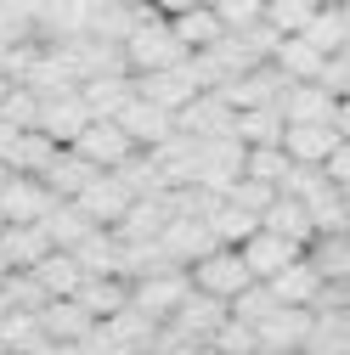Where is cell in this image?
<instances>
[{
	"label": "cell",
	"instance_id": "cell-20",
	"mask_svg": "<svg viewBox=\"0 0 350 355\" xmlns=\"http://www.w3.org/2000/svg\"><path fill=\"white\" fill-rule=\"evenodd\" d=\"M79 96L91 102L97 119H119L130 102H136V73H97V79L79 85Z\"/></svg>",
	"mask_w": 350,
	"mask_h": 355
},
{
	"label": "cell",
	"instance_id": "cell-31",
	"mask_svg": "<svg viewBox=\"0 0 350 355\" xmlns=\"http://www.w3.org/2000/svg\"><path fill=\"white\" fill-rule=\"evenodd\" d=\"M305 40H311L322 57H339V51L350 46V12H344V6H322V12L311 17V28H305Z\"/></svg>",
	"mask_w": 350,
	"mask_h": 355
},
{
	"label": "cell",
	"instance_id": "cell-10",
	"mask_svg": "<svg viewBox=\"0 0 350 355\" xmlns=\"http://www.w3.org/2000/svg\"><path fill=\"white\" fill-rule=\"evenodd\" d=\"M158 243H164V254L181 265V271H192L198 259H209V254H221V248H226L221 237H215L209 220H169V232H164Z\"/></svg>",
	"mask_w": 350,
	"mask_h": 355
},
{
	"label": "cell",
	"instance_id": "cell-17",
	"mask_svg": "<svg viewBox=\"0 0 350 355\" xmlns=\"http://www.w3.org/2000/svg\"><path fill=\"white\" fill-rule=\"evenodd\" d=\"M333 147H339V130L333 124H288L283 130V153L294 164H305V169H322L333 158Z\"/></svg>",
	"mask_w": 350,
	"mask_h": 355
},
{
	"label": "cell",
	"instance_id": "cell-59",
	"mask_svg": "<svg viewBox=\"0 0 350 355\" xmlns=\"http://www.w3.org/2000/svg\"><path fill=\"white\" fill-rule=\"evenodd\" d=\"M0 232H6V214H0Z\"/></svg>",
	"mask_w": 350,
	"mask_h": 355
},
{
	"label": "cell",
	"instance_id": "cell-40",
	"mask_svg": "<svg viewBox=\"0 0 350 355\" xmlns=\"http://www.w3.org/2000/svg\"><path fill=\"white\" fill-rule=\"evenodd\" d=\"M0 119H6L12 130H40V96L28 91V85H12V96L0 102Z\"/></svg>",
	"mask_w": 350,
	"mask_h": 355
},
{
	"label": "cell",
	"instance_id": "cell-6",
	"mask_svg": "<svg viewBox=\"0 0 350 355\" xmlns=\"http://www.w3.org/2000/svg\"><path fill=\"white\" fill-rule=\"evenodd\" d=\"M192 299V271H181V265H175V271H158V277H142L136 282V310H147L153 322H169L175 310H181Z\"/></svg>",
	"mask_w": 350,
	"mask_h": 355
},
{
	"label": "cell",
	"instance_id": "cell-34",
	"mask_svg": "<svg viewBox=\"0 0 350 355\" xmlns=\"http://www.w3.org/2000/svg\"><path fill=\"white\" fill-rule=\"evenodd\" d=\"M209 226H215V237H221L226 248H243V243H249V237L260 232V214H249V209H238V203L226 198L221 209L209 214Z\"/></svg>",
	"mask_w": 350,
	"mask_h": 355
},
{
	"label": "cell",
	"instance_id": "cell-54",
	"mask_svg": "<svg viewBox=\"0 0 350 355\" xmlns=\"http://www.w3.org/2000/svg\"><path fill=\"white\" fill-rule=\"evenodd\" d=\"M322 6H344V12H350V0H322Z\"/></svg>",
	"mask_w": 350,
	"mask_h": 355
},
{
	"label": "cell",
	"instance_id": "cell-33",
	"mask_svg": "<svg viewBox=\"0 0 350 355\" xmlns=\"http://www.w3.org/2000/svg\"><path fill=\"white\" fill-rule=\"evenodd\" d=\"M40 226L51 232V243H57V248H79L85 237L97 232L91 220H85V209H79V203H57V209H51L46 220H40Z\"/></svg>",
	"mask_w": 350,
	"mask_h": 355
},
{
	"label": "cell",
	"instance_id": "cell-39",
	"mask_svg": "<svg viewBox=\"0 0 350 355\" xmlns=\"http://www.w3.org/2000/svg\"><path fill=\"white\" fill-rule=\"evenodd\" d=\"M0 288H6L12 310H34V316H40V310L51 304V293L40 288V277H34V271H6V282H0Z\"/></svg>",
	"mask_w": 350,
	"mask_h": 355
},
{
	"label": "cell",
	"instance_id": "cell-18",
	"mask_svg": "<svg viewBox=\"0 0 350 355\" xmlns=\"http://www.w3.org/2000/svg\"><path fill=\"white\" fill-rule=\"evenodd\" d=\"M40 327H46V338H62V344H85L102 322L85 310L79 299H51L46 310H40Z\"/></svg>",
	"mask_w": 350,
	"mask_h": 355
},
{
	"label": "cell",
	"instance_id": "cell-1",
	"mask_svg": "<svg viewBox=\"0 0 350 355\" xmlns=\"http://www.w3.org/2000/svg\"><path fill=\"white\" fill-rule=\"evenodd\" d=\"M192 51L181 46V34H175V23L147 0V12H142V23L130 28V40H124V62H130V73H164V68H181Z\"/></svg>",
	"mask_w": 350,
	"mask_h": 355
},
{
	"label": "cell",
	"instance_id": "cell-37",
	"mask_svg": "<svg viewBox=\"0 0 350 355\" xmlns=\"http://www.w3.org/2000/svg\"><path fill=\"white\" fill-rule=\"evenodd\" d=\"M305 355H350V316H317Z\"/></svg>",
	"mask_w": 350,
	"mask_h": 355
},
{
	"label": "cell",
	"instance_id": "cell-25",
	"mask_svg": "<svg viewBox=\"0 0 350 355\" xmlns=\"http://www.w3.org/2000/svg\"><path fill=\"white\" fill-rule=\"evenodd\" d=\"M333 107H339V96L322 91V85H288V96H283L288 124H333Z\"/></svg>",
	"mask_w": 350,
	"mask_h": 355
},
{
	"label": "cell",
	"instance_id": "cell-45",
	"mask_svg": "<svg viewBox=\"0 0 350 355\" xmlns=\"http://www.w3.org/2000/svg\"><path fill=\"white\" fill-rule=\"evenodd\" d=\"M322 169H328V181L344 192V187H350V141H339V147H333V158H328Z\"/></svg>",
	"mask_w": 350,
	"mask_h": 355
},
{
	"label": "cell",
	"instance_id": "cell-13",
	"mask_svg": "<svg viewBox=\"0 0 350 355\" xmlns=\"http://www.w3.org/2000/svg\"><path fill=\"white\" fill-rule=\"evenodd\" d=\"M317 327V310H299V304H277L266 322H260V355L266 349H305Z\"/></svg>",
	"mask_w": 350,
	"mask_h": 355
},
{
	"label": "cell",
	"instance_id": "cell-30",
	"mask_svg": "<svg viewBox=\"0 0 350 355\" xmlns=\"http://www.w3.org/2000/svg\"><path fill=\"white\" fill-rule=\"evenodd\" d=\"M169 23H175V34H181L187 51H209L215 40H226V23H221V12H215V6H192V12L169 17Z\"/></svg>",
	"mask_w": 350,
	"mask_h": 355
},
{
	"label": "cell",
	"instance_id": "cell-38",
	"mask_svg": "<svg viewBox=\"0 0 350 355\" xmlns=\"http://www.w3.org/2000/svg\"><path fill=\"white\" fill-rule=\"evenodd\" d=\"M288 175H294V158L283 147H249V181H266V187L283 192Z\"/></svg>",
	"mask_w": 350,
	"mask_h": 355
},
{
	"label": "cell",
	"instance_id": "cell-36",
	"mask_svg": "<svg viewBox=\"0 0 350 355\" xmlns=\"http://www.w3.org/2000/svg\"><path fill=\"white\" fill-rule=\"evenodd\" d=\"M322 12V0H266V23L288 40V34H305L311 17Z\"/></svg>",
	"mask_w": 350,
	"mask_h": 355
},
{
	"label": "cell",
	"instance_id": "cell-52",
	"mask_svg": "<svg viewBox=\"0 0 350 355\" xmlns=\"http://www.w3.org/2000/svg\"><path fill=\"white\" fill-rule=\"evenodd\" d=\"M266 355H305V349H266Z\"/></svg>",
	"mask_w": 350,
	"mask_h": 355
},
{
	"label": "cell",
	"instance_id": "cell-46",
	"mask_svg": "<svg viewBox=\"0 0 350 355\" xmlns=\"http://www.w3.org/2000/svg\"><path fill=\"white\" fill-rule=\"evenodd\" d=\"M34 355H85V344H62V338H46Z\"/></svg>",
	"mask_w": 350,
	"mask_h": 355
},
{
	"label": "cell",
	"instance_id": "cell-62",
	"mask_svg": "<svg viewBox=\"0 0 350 355\" xmlns=\"http://www.w3.org/2000/svg\"><path fill=\"white\" fill-rule=\"evenodd\" d=\"M124 6H136V0H124Z\"/></svg>",
	"mask_w": 350,
	"mask_h": 355
},
{
	"label": "cell",
	"instance_id": "cell-4",
	"mask_svg": "<svg viewBox=\"0 0 350 355\" xmlns=\"http://www.w3.org/2000/svg\"><path fill=\"white\" fill-rule=\"evenodd\" d=\"M62 198L46 187V181H34V175H12L6 187H0V214H6V226H40Z\"/></svg>",
	"mask_w": 350,
	"mask_h": 355
},
{
	"label": "cell",
	"instance_id": "cell-23",
	"mask_svg": "<svg viewBox=\"0 0 350 355\" xmlns=\"http://www.w3.org/2000/svg\"><path fill=\"white\" fill-rule=\"evenodd\" d=\"M85 310H91L97 322L119 316V310H130V299H136V282H124V277H85V288L74 293Z\"/></svg>",
	"mask_w": 350,
	"mask_h": 355
},
{
	"label": "cell",
	"instance_id": "cell-29",
	"mask_svg": "<svg viewBox=\"0 0 350 355\" xmlns=\"http://www.w3.org/2000/svg\"><path fill=\"white\" fill-rule=\"evenodd\" d=\"M68 254L85 265V277H119V254H124V243H119V232L97 226L91 237H85L79 248H68Z\"/></svg>",
	"mask_w": 350,
	"mask_h": 355
},
{
	"label": "cell",
	"instance_id": "cell-22",
	"mask_svg": "<svg viewBox=\"0 0 350 355\" xmlns=\"http://www.w3.org/2000/svg\"><path fill=\"white\" fill-rule=\"evenodd\" d=\"M57 141L46 136V130H23V136L12 141V153H6V169L12 175H34V181H46V169L57 164Z\"/></svg>",
	"mask_w": 350,
	"mask_h": 355
},
{
	"label": "cell",
	"instance_id": "cell-42",
	"mask_svg": "<svg viewBox=\"0 0 350 355\" xmlns=\"http://www.w3.org/2000/svg\"><path fill=\"white\" fill-rule=\"evenodd\" d=\"M221 23H226V34H249V28H260L266 23V0H221Z\"/></svg>",
	"mask_w": 350,
	"mask_h": 355
},
{
	"label": "cell",
	"instance_id": "cell-19",
	"mask_svg": "<svg viewBox=\"0 0 350 355\" xmlns=\"http://www.w3.org/2000/svg\"><path fill=\"white\" fill-rule=\"evenodd\" d=\"M328 62L333 57H322L305 34H288L283 46H277V57H272V68H283V79H294V85H317L328 73Z\"/></svg>",
	"mask_w": 350,
	"mask_h": 355
},
{
	"label": "cell",
	"instance_id": "cell-41",
	"mask_svg": "<svg viewBox=\"0 0 350 355\" xmlns=\"http://www.w3.org/2000/svg\"><path fill=\"white\" fill-rule=\"evenodd\" d=\"M272 310H277V293H272L266 282H254L249 293H238V299H232V316H238V322H249V327H260V322L272 316Z\"/></svg>",
	"mask_w": 350,
	"mask_h": 355
},
{
	"label": "cell",
	"instance_id": "cell-47",
	"mask_svg": "<svg viewBox=\"0 0 350 355\" xmlns=\"http://www.w3.org/2000/svg\"><path fill=\"white\" fill-rule=\"evenodd\" d=\"M333 130H339V141H350V96L333 107Z\"/></svg>",
	"mask_w": 350,
	"mask_h": 355
},
{
	"label": "cell",
	"instance_id": "cell-50",
	"mask_svg": "<svg viewBox=\"0 0 350 355\" xmlns=\"http://www.w3.org/2000/svg\"><path fill=\"white\" fill-rule=\"evenodd\" d=\"M12 316V299H6V288H0V322H6Z\"/></svg>",
	"mask_w": 350,
	"mask_h": 355
},
{
	"label": "cell",
	"instance_id": "cell-58",
	"mask_svg": "<svg viewBox=\"0 0 350 355\" xmlns=\"http://www.w3.org/2000/svg\"><path fill=\"white\" fill-rule=\"evenodd\" d=\"M339 57H344V62H350V46H344V51H339Z\"/></svg>",
	"mask_w": 350,
	"mask_h": 355
},
{
	"label": "cell",
	"instance_id": "cell-26",
	"mask_svg": "<svg viewBox=\"0 0 350 355\" xmlns=\"http://www.w3.org/2000/svg\"><path fill=\"white\" fill-rule=\"evenodd\" d=\"M283 130H288L283 107H243L238 124H232V136L243 147H283Z\"/></svg>",
	"mask_w": 350,
	"mask_h": 355
},
{
	"label": "cell",
	"instance_id": "cell-35",
	"mask_svg": "<svg viewBox=\"0 0 350 355\" xmlns=\"http://www.w3.org/2000/svg\"><path fill=\"white\" fill-rule=\"evenodd\" d=\"M0 344H6L12 355H34L40 344H46V327H40L34 310H12V316L0 322Z\"/></svg>",
	"mask_w": 350,
	"mask_h": 355
},
{
	"label": "cell",
	"instance_id": "cell-16",
	"mask_svg": "<svg viewBox=\"0 0 350 355\" xmlns=\"http://www.w3.org/2000/svg\"><path fill=\"white\" fill-rule=\"evenodd\" d=\"M158 333H164V322H153L147 310H136V304H130V310H119V316H108V322H102V338H108V344H113L119 355L153 349V344H158Z\"/></svg>",
	"mask_w": 350,
	"mask_h": 355
},
{
	"label": "cell",
	"instance_id": "cell-61",
	"mask_svg": "<svg viewBox=\"0 0 350 355\" xmlns=\"http://www.w3.org/2000/svg\"><path fill=\"white\" fill-rule=\"evenodd\" d=\"M0 355H12V349H6V344H0Z\"/></svg>",
	"mask_w": 350,
	"mask_h": 355
},
{
	"label": "cell",
	"instance_id": "cell-21",
	"mask_svg": "<svg viewBox=\"0 0 350 355\" xmlns=\"http://www.w3.org/2000/svg\"><path fill=\"white\" fill-rule=\"evenodd\" d=\"M260 226L277 232V237H288V243H299V248L317 243V220H311V209H305L299 198H288V192H277V203L266 209V220H260Z\"/></svg>",
	"mask_w": 350,
	"mask_h": 355
},
{
	"label": "cell",
	"instance_id": "cell-43",
	"mask_svg": "<svg viewBox=\"0 0 350 355\" xmlns=\"http://www.w3.org/2000/svg\"><path fill=\"white\" fill-rule=\"evenodd\" d=\"M209 344L221 349V355H260V327H249V322H238V316H232V322L215 333Z\"/></svg>",
	"mask_w": 350,
	"mask_h": 355
},
{
	"label": "cell",
	"instance_id": "cell-15",
	"mask_svg": "<svg viewBox=\"0 0 350 355\" xmlns=\"http://www.w3.org/2000/svg\"><path fill=\"white\" fill-rule=\"evenodd\" d=\"M46 254H57L46 226H6L0 232V265H6V271H34Z\"/></svg>",
	"mask_w": 350,
	"mask_h": 355
},
{
	"label": "cell",
	"instance_id": "cell-12",
	"mask_svg": "<svg viewBox=\"0 0 350 355\" xmlns=\"http://www.w3.org/2000/svg\"><path fill=\"white\" fill-rule=\"evenodd\" d=\"M243 259H249V271H254V282H272V277H283V271H288L294 259H305V248L260 226V232H254V237L243 243Z\"/></svg>",
	"mask_w": 350,
	"mask_h": 355
},
{
	"label": "cell",
	"instance_id": "cell-48",
	"mask_svg": "<svg viewBox=\"0 0 350 355\" xmlns=\"http://www.w3.org/2000/svg\"><path fill=\"white\" fill-rule=\"evenodd\" d=\"M153 6H158L164 17H181V12H192V6H198V0H153Z\"/></svg>",
	"mask_w": 350,
	"mask_h": 355
},
{
	"label": "cell",
	"instance_id": "cell-11",
	"mask_svg": "<svg viewBox=\"0 0 350 355\" xmlns=\"http://www.w3.org/2000/svg\"><path fill=\"white\" fill-rule=\"evenodd\" d=\"M226 322H232V304H226V299H209V293H198V288H192V299L169 316V327H175V333H187L192 344H209Z\"/></svg>",
	"mask_w": 350,
	"mask_h": 355
},
{
	"label": "cell",
	"instance_id": "cell-24",
	"mask_svg": "<svg viewBox=\"0 0 350 355\" xmlns=\"http://www.w3.org/2000/svg\"><path fill=\"white\" fill-rule=\"evenodd\" d=\"M266 288L277 293V304H299V310H311V304H317V293H322V271L311 265V254H305V259H294V265H288L283 277H272Z\"/></svg>",
	"mask_w": 350,
	"mask_h": 355
},
{
	"label": "cell",
	"instance_id": "cell-57",
	"mask_svg": "<svg viewBox=\"0 0 350 355\" xmlns=\"http://www.w3.org/2000/svg\"><path fill=\"white\" fill-rule=\"evenodd\" d=\"M198 6H221V0H198Z\"/></svg>",
	"mask_w": 350,
	"mask_h": 355
},
{
	"label": "cell",
	"instance_id": "cell-49",
	"mask_svg": "<svg viewBox=\"0 0 350 355\" xmlns=\"http://www.w3.org/2000/svg\"><path fill=\"white\" fill-rule=\"evenodd\" d=\"M17 136H23V130H12L6 119H0V164H6V153H12V141H17Z\"/></svg>",
	"mask_w": 350,
	"mask_h": 355
},
{
	"label": "cell",
	"instance_id": "cell-5",
	"mask_svg": "<svg viewBox=\"0 0 350 355\" xmlns=\"http://www.w3.org/2000/svg\"><path fill=\"white\" fill-rule=\"evenodd\" d=\"M74 203L85 209V220H91V226H108V232H119V220L130 214L136 192H130V187L119 181V175H113V169H102V175H97V181L85 187V192H79Z\"/></svg>",
	"mask_w": 350,
	"mask_h": 355
},
{
	"label": "cell",
	"instance_id": "cell-7",
	"mask_svg": "<svg viewBox=\"0 0 350 355\" xmlns=\"http://www.w3.org/2000/svg\"><path fill=\"white\" fill-rule=\"evenodd\" d=\"M136 96H147V102L164 107V113H181L192 96H203V85H198V73H192V57H187L181 68H164V73H136Z\"/></svg>",
	"mask_w": 350,
	"mask_h": 355
},
{
	"label": "cell",
	"instance_id": "cell-2",
	"mask_svg": "<svg viewBox=\"0 0 350 355\" xmlns=\"http://www.w3.org/2000/svg\"><path fill=\"white\" fill-rule=\"evenodd\" d=\"M192 288L209 293V299H226V304H232L238 293H249V288H254V271H249L243 248H221V254L198 259V265H192Z\"/></svg>",
	"mask_w": 350,
	"mask_h": 355
},
{
	"label": "cell",
	"instance_id": "cell-44",
	"mask_svg": "<svg viewBox=\"0 0 350 355\" xmlns=\"http://www.w3.org/2000/svg\"><path fill=\"white\" fill-rule=\"evenodd\" d=\"M238 209H249V214H260V220H266V209L277 203V187H266V181H249V175H243V181L226 192Z\"/></svg>",
	"mask_w": 350,
	"mask_h": 355
},
{
	"label": "cell",
	"instance_id": "cell-28",
	"mask_svg": "<svg viewBox=\"0 0 350 355\" xmlns=\"http://www.w3.org/2000/svg\"><path fill=\"white\" fill-rule=\"evenodd\" d=\"M97 175H102L97 164H85V158H79L74 147H62V153H57V164L46 169V187H51V192H57L62 203H74V198H79L85 187H91V181H97Z\"/></svg>",
	"mask_w": 350,
	"mask_h": 355
},
{
	"label": "cell",
	"instance_id": "cell-60",
	"mask_svg": "<svg viewBox=\"0 0 350 355\" xmlns=\"http://www.w3.org/2000/svg\"><path fill=\"white\" fill-rule=\"evenodd\" d=\"M0 282H6V265H0Z\"/></svg>",
	"mask_w": 350,
	"mask_h": 355
},
{
	"label": "cell",
	"instance_id": "cell-51",
	"mask_svg": "<svg viewBox=\"0 0 350 355\" xmlns=\"http://www.w3.org/2000/svg\"><path fill=\"white\" fill-rule=\"evenodd\" d=\"M6 96H12V79H6V73H0V102H6Z\"/></svg>",
	"mask_w": 350,
	"mask_h": 355
},
{
	"label": "cell",
	"instance_id": "cell-53",
	"mask_svg": "<svg viewBox=\"0 0 350 355\" xmlns=\"http://www.w3.org/2000/svg\"><path fill=\"white\" fill-rule=\"evenodd\" d=\"M6 181H12V169H6V164H0V187H6Z\"/></svg>",
	"mask_w": 350,
	"mask_h": 355
},
{
	"label": "cell",
	"instance_id": "cell-14",
	"mask_svg": "<svg viewBox=\"0 0 350 355\" xmlns=\"http://www.w3.org/2000/svg\"><path fill=\"white\" fill-rule=\"evenodd\" d=\"M113 124H124V136L130 141H136L142 153H153V147H164L169 136H175V113H164V107H153L147 96H136V102H130Z\"/></svg>",
	"mask_w": 350,
	"mask_h": 355
},
{
	"label": "cell",
	"instance_id": "cell-56",
	"mask_svg": "<svg viewBox=\"0 0 350 355\" xmlns=\"http://www.w3.org/2000/svg\"><path fill=\"white\" fill-rule=\"evenodd\" d=\"M136 355H164V349H158V344H153V349H136Z\"/></svg>",
	"mask_w": 350,
	"mask_h": 355
},
{
	"label": "cell",
	"instance_id": "cell-27",
	"mask_svg": "<svg viewBox=\"0 0 350 355\" xmlns=\"http://www.w3.org/2000/svg\"><path fill=\"white\" fill-rule=\"evenodd\" d=\"M34 277H40V288H46L51 299H74L79 288H85V265L68 254V248H57V254H46L34 265Z\"/></svg>",
	"mask_w": 350,
	"mask_h": 355
},
{
	"label": "cell",
	"instance_id": "cell-3",
	"mask_svg": "<svg viewBox=\"0 0 350 355\" xmlns=\"http://www.w3.org/2000/svg\"><path fill=\"white\" fill-rule=\"evenodd\" d=\"M232 124H238V107H232L226 96H215V91L192 96L181 113H175V130H181V136H192V141H238Z\"/></svg>",
	"mask_w": 350,
	"mask_h": 355
},
{
	"label": "cell",
	"instance_id": "cell-8",
	"mask_svg": "<svg viewBox=\"0 0 350 355\" xmlns=\"http://www.w3.org/2000/svg\"><path fill=\"white\" fill-rule=\"evenodd\" d=\"M74 153L85 158V164H97V169H124L130 158H136L142 147L124 136V124H113V119H97L91 130H85V136L74 141Z\"/></svg>",
	"mask_w": 350,
	"mask_h": 355
},
{
	"label": "cell",
	"instance_id": "cell-9",
	"mask_svg": "<svg viewBox=\"0 0 350 355\" xmlns=\"http://www.w3.org/2000/svg\"><path fill=\"white\" fill-rule=\"evenodd\" d=\"M91 124H97V113H91V102H85L79 91H74V96H46V102H40V130H46L57 147H74Z\"/></svg>",
	"mask_w": 350,
	"mask_h": 355
},
{
	"label": "cell",
	"instance_id": "cell-55",
	"mask_svg": "<svg viewBox=\"0 0 350 355\" xmlns=\"http://www.w3.org/2000/svg\"><path fill=\"white\" fill-rule=\"evenodd\" d=\"M198 355H221V349H215V344H203V349H198Z\"/></svg>",
	"mask_w": 350,
	"mask_h": 355
},
{
	"label": "cell",
	"instance_id": "cell-32",
	"mask_svg": "<svg viewBox=\"0 0 350 355\" xmlns=\"http://www.w3.org/2000/svg\"><path fill=\"white\" fill-rule=\"evenodd\" d=\"M305 254H311V265L322 271V282H350V232H328Z\"/></svg>",
	"mask_w": 350,
	"mask_h": 355
}]
</instances>
